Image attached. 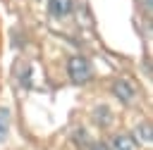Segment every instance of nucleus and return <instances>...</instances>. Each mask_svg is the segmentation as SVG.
Listing matches in <instances>:
<instances>
[{
	"mask_svg": "<svg viewBox=\"0 0 153 150\" xmlns=\"http://www.w3.org/2000/svg\"><path fill=\"white\" fill-rule=\"evenodd\" d=\"M112 93H115V98L122 100V102H134V98H136L134 86H131L129 81H124V79H120V81L112 83Z\"/></svg>",
	"mask_w": 153,
	"mask_h": 150,
	"instance_id": "obj_2",
	"label": "nucleus"
},
{
	"mask_svg": "<svg viewBox=\"0 0 153 150\" xmlns=\"http://www.w3.org/2000/svg\"><path fill=\"white\" fill-rule=\"evenodd\" d=\"M7 129H10V112L7 110H0V140H5Z\"/></svg>",
	"mask_w": 153,
	"mask_h": 150,
	"instance_id": "obj_5",
	"label": "nucleus"
},
{
	"mask_svg": "<svg viewBox=\"0 0 153 150\" xmlns=\"http://www.w3.org/2000/svg\"><path fill=\"white\" fill-rule=\"evenodd\" d=\"M48 10H50V14L53 17H67L69 12H72V0H50L48 2Z\"/></svg>",
	"mask_w": 153,
	"mask_h": 150,
	"instance_id": "obj_4",
	"label": "nucleus"
},
{
	"mask_svg": "<svg viewBox=\"0 0 153 150\" xmlns=\"http://www.w3.org/2000/svg\"><path fill=\"white\" fill-rule=\"evenodd\" d=\"M110 150H139V145H136V140L131 136L120 133V136H115L110 140Z\"/></svg>",
	"mask_w": 153,
	"mask_h": 150,
	"instance_id": "obj_3",
	"label": "nucleus"
},
{
	"mask_svg": "<svg viewBox=\"0 0 153 150\" xmlns=\"http://www.w3.org/2000/svg\"><path fill=\"white\" fill-rule=\"evenodd\" d=\"M136 131H141V138L148 143L151 140V129H148V124H141V129H136Z\"/></svg>",
	"mask_w": 153,
	"mask_h": 150,
	"instance_id": "obj_6",
	"label": "nucleus"
},
{
	"mask_svg": "<svg viewBox=\"0 0 153 150\" xmlns=\"http://www.w3.org/2000/svg\"><path fill=\"white\" fill-rule=\"evenodd\" d=\"M67 69H69V76H72V81H74V83H86V81L91 79V74H93V71H91L88 60H86V57H81V55L69 57Z\"/></svg>",
	"mask_w": 153,
	"mask_h": 150,
	"instance_id": "obj_1",
	"label": "nucleus"
},
{
	"mask_svg": "<svg viewBox=\"0 0 153 150\" xmlns=\"http://www.w3.org/2000/svg\"><path fill=\"white\" fill-rule=\"evenodd\" d=\"M91 150H108V148H105V145H93Z\"/></svg>",
	"mask_w": 153,
	"mask_h": 150,
	"instance_id": "obj_7",
	"label": "nucleus"
}]
</instances>
